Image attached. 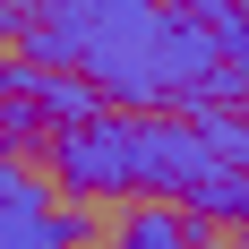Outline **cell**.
<instances>
[{
  "label": "cell",
  "instance_id": "1",
  "mask_svg": "<svg viewBox=\"0 0 249 249\" xmlns=\"http://www.w3.org/2000/svg\"><path fill=\"white\" fill-rule=\"evenodd\" d=\"M26 52L52 69H86L112 103L155 112V103H241L249 77L224 69V52L198 18L172 0H52L43 26L26 18Z\"/></svg>",
  "mask_w": 249,
  "mask_h": 249
},
{
  "label": "cell",
  "instance_id": "2",
  "mask_svg": "<svg viewBox=\"0 0 249 249\" xmlns=\"http://www.w3.org/2000/svg\"><path fill=\"white\" fill-rule=\"evenodd\" d=\"M52 172L86 189V198H121L138 189V112H95V121H77L52 138Z\"/></svg>",
  "mask_w": 249,
  "mask_h": 249
},
{
  "label": "cell",
  "instance_id": "3",
  "mask_svg": "<svg viewBox=\"0 0 249 249\" xmlns=\"http://www.w3.org/2000/svg\"><path fill=\"white\" fill-rule=\"evenodd\" d=\"M86 215H52L43 180L26 163H0V249H77Z\"/></svg>",
  "mask_w": 249,
  "mask_h": 249
},
{
  "label": "cell",
  "instance_id": "4",
  "mask_svg": "<svg viewBox=\"0 0 249 249\" xmlns=\"http://www.w3.org/2000/svg\"><path fill=\"white\" fill-rule=\"evenodd\" d=\"M121 249H198L189 224H180V206H138L121 224Z\"/></svg>",
  "mask_w": 249,
  "mask_h": 249
},
{
  "label": "cell",
  "instance_id": "5",
  "mask_svg": "<svg viewBox=\"0 0 249 249\" xmlns=\"http://www.w3.org/2000/svg\"><path fill=\"white\" fill-rule=\"evenodd\" d=\"M172 9H180V18H198V26H206V35H215V26H224V18H232V9H241V0H172Z\"/></svg>",
  "mask_w": 249,
  "mask_h": 249
}]
</instances>
